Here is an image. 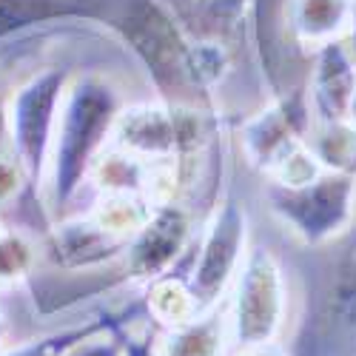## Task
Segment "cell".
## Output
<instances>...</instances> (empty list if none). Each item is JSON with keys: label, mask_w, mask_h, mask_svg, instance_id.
I'll return each instance as SVG.
<instances>
[{"label": "cell", "mask_w": 356, "mask_h": 356, "mask_svg": "<svg viewBox=\"0 0 356 356\" xmlns=\"http://www.w3.org/2000/svg\"><path fill=\"white\" fill-rule=\"evenodd\" d=\"M51 23L106 29L137 57L163 103L209 111L194 83L191 43L163 0H0V43Z\"/></svg>", "instance_id": "6da1fadb"}, {"label": "cell", "mask_w": 356, "mask_h": 356, "mask_svg": "<svg viewBox=\"0 0 356 356\" xmlns=\"http://www.w3.org/2000/svg\"><path fill=\"white\" fill-rule=\"evenodd\" d=\"M288 280V356H356V214L334 240L296 245Z\"/></svg>", "instance_id": "7a4b0ae2"}, {"label": "cell", "mask_w": 356, "mask_h": 356, "mask_svg": "<svg viewBox=\"0 0 356 356\" xmlns=\"http://www.w3.org/2000/svg\"><path fill=\"white\" fill-rule=\"evenodd\" d=\"M123 108L120 88L103 74H80L69 83L43 186L46 209L63 214L80 197L95 163L114 137Z\"/></svg>", "instance_id": "3957f363"}, {"label": "cell", "mask_w": 356, "mask_h": 356, "mask_svg": "<svg viewBox=\"0 0 356 356\" xmlns=\"http://www.w3.org/2000/svg\"><path fill=\"white\" fill-rule=\"evenodd\" d=\"M291 316V280L285 262L262 245H251L234 280L228 325L234 350L277 342Z\"/></svg>", "instance_id": "277c9868"}, {"label": "cell", "mask_w": 356, "mask_h": 356, "mask_svg": "<svg viewBox=\"0 0 356 356\" xmlns=\"http://www.w3.org/2000/svg\"><path fill=\"white\" fill-rule=\"evenodd\" d=\"M271 214L293 236L296 245H322L342 234L356 214V177L325 168L300 186H265Z\"/></svg>", "instance_id": "5b68a950"}, {"label": "cell", "mask_w": 356, "mask_h": 356, "mask_svg": "<svg viewBox=\"0 0 356 356\" xmlns=\"http://www.w3.org/2000/svg\"><path fill=\"white\" fill-rule=\"evenodd\" d=\"M72 77L66 69H46L29 77L9 100V148L29 186L38 194L46 186L51 145Z\"/></svg>", "instance_id": "8992f818"}, {"label": "cell", "mask_w": 356, "mask_h": 356, "mask_svg": "<svg viewBox=\"0 0 356 356\" xmlns=\"http://www.w3.org/2000/svg\"><path fill=\"white\" fill-rule=\"evenodd\" d=\"M248 254V217L236 197H222L202 234H197L191 296L197 314L225 302V291L236 280Z\"/></svg>", "instance_id": "52a82bcc"}, {"label": "cell", "mask_w": 356, "mask_h": 356, "mask_svg": "<svg viewBox=\"0 0 356 356\" xmlns=\"http://www.w3.org/2000/svg\"><path fill=\"white\" fill-rule=\"evenodd\" d=\"M251 49L271 97L291 95L308 86L314 51L302 46L291 20V0H254L251 3Z\"/></svg>", "instance_id": "ba28073f"}, {"label": "cell", "mask_w": 356, "mask_h": 356, "mask_svg": "<svg viewBox=\"0 0 356 356\" xmlns=\"http://www.w3.org/2000/svg\"><path fill=\"white\" fill-rule=\"evenodd\" d=\"M314 108L308 97V86L291 95L271 97L268 106L248 114L240 126V143L248 163L262 174L271 177L288 157L311 143L314 131Z\"/></svg>", "instance_id": "9c48e42d"}, {"label": "cell", "mask_w": 356, "mask_h": 356, "mask_svg": "<svg viewBox=\"0 0 356 356\" xmlns=\"http://www.w3.org/2000/svg\"><path fill=\"white\" fill-rule=\"evenodd\" d=\"M191 211L180 200L157 202L152 217L131 236L129 248L120 257V274L134 282H152L165 274L191 245Z\"/></svg>", "instance_id": "30bf717a"}, {"label": "cell", "mask_w": 356, "mask_h": 356, "mask_svg": "<svg viewBox=\"0 0 356 356\" xmlns=\"http://www.w3.org/2000/svg\"><path fill=\"white\" fill-rule=\"evenodd\" d=\"M356 95V60L345 40H334L314 51L308 74V97L316 123H345Z\"/></svg>", "instance_id": "8fae6325"}, {"label": "cell", "mask_w": 356, "mask_h": 356, "mask_svg": "<svg viewBox=\"0 0 356 356\" xmlns=\"http://www.w3.org/2000/svg\"><path fill=\"white\" fill-rule=\"evenodd\" d=\"M49 236V257L54 265L66 271H86L97 265L120 259L131 240H120L111 231H106L92 214L74 217L66 222H57Z\"/></svg>", "instance_id": "7c38bea8"}, {"label": "cell", "mask_w": 356, "mask_h": 356, "mask_svg": "<svg viewBox=\"0 0 356 356\" xmlns=\"http://www.w3.org/2000/svg\"><path fill=\"white\" fill-rule=\"evenodd\" d=\"M228 342V302H222L186 319L177 328H168L163 342L157 345V356H225Z\"/></svg>", "instance_id": "4fadbf2b"}, {"label": "cell", "mask_w": 356, "mask_h": 356, "mask_svg": "<svg viewBox=\"0 0 356 356\" xmlns=\"http://www.w3.org/2000/svg\"><path fill=\"white\" fill-rule=\"evenodd\" d=\"M356 0H291V20L302 46L316 51L342 40L353 23Z\"/></svg>", "instance_id": "5bb4252c"}, {"label": "cell", "mask_w": 356, "mask_h": 356, "mask_svg": "<svg viewBox=\"0 0 356 356\" xmlns=\"http://www.w3.org/2000/svg\"><path fill=\"white\" fill-rule=\"evenodd\" d=\"M117 314H97V316H88L77 325H69V328H60V331H51L46 337H38V339H29L23 345H15L9 348L6 353L0 356H66L74 345H80L83 339L100 334L103 328H108V325L114 322Z\"/></svg>", "instance_id": "9a60e30c"}, {"label": "cell", "mask_w": 356, "mask_h": 356, "mask_svg": "<svg viewBox=\"0 0 356 356\" xmlns=\"http://www.w3.org/2000/svg\"><path fill=\"white\" fill-rule=\"evenodd\" d=\"M35 251L17 231H0V285H9L29 274Z\"/></svg>", "instance_id": "2e32d148"}, {"label": "cell", "mask_w": 356, "mask_h": 356, "mask_svg": "<svg viewBox=\"0 0 356 356\" xmlns=\"http://www.w3.org/2000/svg\"><path fill=\"white\" fill-rule=\"evenodd\" d=\"M66 356H129L126 348V316H114L108 328L83 339Z\"/></svg>", "instance_id": "e0dca14e"}, {"label": "cell", "mask_w": 356, "mask_h": 356, "mask_svg": "<svg viewBox=\"0 0 356 356\" xmlns=\"http://www.w3.org/2000/svg\"><path fill=\"white\" fill-rule=\"evenodd\" d=\"M154 328H157V325H154ZM154 328H148L143 337H134V334L126 331V348H129V356H157Z\"/></svg>", "instance_id": "ac0fdd59"}, {"label": "cell", "mask_w": 356, "mask_h": 356, "mask_svg": "<svg viewBox=\"0 0 356 356\" xmlns=\"http://www.w3.org/2000/svg\"><path fill=\"white\" fill-rule=\"evenodd\" d=\"M236 356H288V350L282 342H268L257 348H243V350H236Z\"/></svg>", "instance_id": "d6986e66"}, {"label": "cell", "mask_w": 356, "mask_h": 356, "mask_svg": "<svg viewBox=\"0 0 356 356\" xmlns=\"http://www.w3.org/2000/svg\"><path fill=\"white\" fill-rule=\"evenodd\" d=\"M9 148V106L0 95V152H6Z\"/></svg>", "instance_id": "ffe728a7"}, {"label": "cell", "mask_w": 356, "mask_h": 356, "mask_svg": "<svg viewBox=\"0 0 356 356\" xmlns=\"http://www.w3.org/2000/svg\"><path fill=\"white\" fill-rule=\"evenodd\" d=\"M342 40H345V46H348L350 57L356 60V12H353V23H350V29H348V35H345Z\"/></svg>", "instance_id": "44dd1931"}, {"label": "cell", "mask_w": 356, "mask_h": 356, "mask_svg": "<svg viewBox=\"0 0 356 356\" xmlns=\"http://www.w3.org/2000/svg\"><path fill=\"white\" fill-rule=\"evenodd\" d=\"M345 123L356 129V95H353V103H350V111H348V120H345Z\"/></svg>", "instance_id": "7402d4cb"}, {"label": "cell", "mask_w": 356, "mask_h": 356, "mask_svg": "<svg viewBox=\"0 0 356 356\" xmlns=\"http://www.w3.org/2000/svg\"><path fill=\"white\" fill-rule=\"evenodd\" d=\"M3 331H6V325H3V316H0V342H3Z\"/></svg>", "instance_id": "603a6c76"}]
</instances>
